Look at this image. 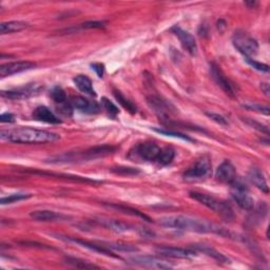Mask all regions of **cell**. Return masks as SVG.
Returning <instances> with one entry per match:
<instances>
[{
  "instance_id": "6da1fadb",
  "label": "cell",
  "mask_w": 270,
  "mask_h": 270,
  "mask_svg": "<svg viewBox=\"0 0 270 270\" xmlns=\"http://www.w3.org/2000/svg\"><path fill=\"white\" fill-rule=\"evenodd\" d=\"M160 224L165 227L192 231L199 234H215L223 237H229V231L215 224L209 223L205 220H200L188 215H173L163 217L160 220Z\"/></svg>"
},
{
  "instance_id": "7a4b0ae2",
  "label": "cell",
  "mask_w": 270,
  "mask_h": 270,
  "mask_svg": "<svg viewBox=\"0 0 270 270\" xmlns=\"http://www.w3.org/2000/svg\"><path fill=\"white\" fill-rule=\"evenodd\" d=\"M3 140L17 144H46L53 143L60 137L58 134L46 130L32 129V128H18L13 130H3L0 132Z\"/></svg>"
},
{
  "instance_id": "3957f363",
  "label": "cell",
  "mask_w": 270,
  "mask_h": 270,
  "mask_svg": "<svg viewBox=\"0 0 270 270\" xmlns=\"http://www.w3.org/2000/svg\"><path fill=\"white\" fill-rule=\"evenodd\" d=\"M117 148L112 146H97L93 148H89L84 151L77 152H68L61 156H57L55 158L50 159L51 163H79V162H87L92 161L100 158H105L114 153Z\"/></svg>"
},
{
  "instance_id": "277c9868",
  "label": "cell",
  "mask_w": 270,
  "mask_h": 270,
  "mask_svg": "<svg viewBox=\"0 0 270 270\" xmlns=\"http://www.w3.org/2000/svg\"><path fill=\"white\" fill-rule=\"evenodd\" d=\"M190 197L194 200L198 201L199 203H201L202 205L206 206V207L209 208L216 214L220 215L226 222H233L236 218L234 209L231 208V206L225 201L216 199L207 194H202V192L198 191H191Z\"/></svg>"
},
{
  "instance_id": "5b68a950",
  "label": "cell",
  "mask_w": 270,
  "mask_h": 270,
  "mask_svg": "<svg viewBox=\"0 0 270 270\" xmlns=\"http://www.w3.org/2000/svg\"><path fill=\"white\" fill-rule=\"evenodd\" d=\"M212 172V165L210 159L203 157L192 164L184 172L183 178L186 182H200L208 178Z\"/></svg>"
},
{
  "instance_id": "8992f818",
  "label": "cell",
  "mask_w": 270,
  "mask_h": 270,
  "mask_svg": "<svg viewBox=\"0 0 270 270\" xmlns=\"http://www.w3.org/2000/svg\"><path fill=\"white\" fill-rule=\"evenodd\" d=\"M233 43L239 52L246 58H250L259 51L258 42L245 32H237L233 37Z\"/></svg>"
},
{
  "instance_id": "52a82bcc",
  "label": "cell",
  "mask_w": 270,
  "mask_h": 270,
  "mask_svg": "<svg viewBox=\"0 0 270 270\" xmlns=\"http://www.w3.org/2000/svg\"><path fill=\"white\" fill-rule=\"evenodd\" d=\"M161 147L152 141H145V143L137 144L129 154V158L131 159H138L144 162L149 163H157L159 158V154L161 152Z\"/></svg>"
},
{
  "instance_id": "ba28073f",
  "label": "cell",
  "mask_w": 270,
  "mask_h": 270,
  "mask_svg": "<svg viewBox=\"0 0 270 270\" xmlns=\"http://www.w3.org/2000/svg\"><path fill=\"white\" fill-rule=\"evenodd\" d=\"M233 186V191H231V197L235 200V202L244 210L251 211L254 209V201L249 195L247 187L238 182V178L236 182L231 185Z\"/></svg>"
},
{
  "instance_id": "9c48e42d",
  "label": "cell",
  "mask_w": 270,
  "mask_h": 270,
  "mask_svg": "<svg viewBox=\"0 0 270 270\" xmlns=\"http://www.w3.org/2000/svg\"><path fill=\"white\" fill-rule=\"evenodd\" d=\"M147 102L153 112L159 115L160 119L169 120L172 114H174L176 109L168 100L164 99L158 95H151L147 97Z\"/></svg>"
},
{
  "instance_id": "30bf717a",
  "label": "cell",
  "mask_w": 270,
  "mask_h": 270,
  "mask_svg": "<svg viewBox=\"0 0 270 270\" xmlns=\"http://www.w3.org/2000/svg\"><path fill=\"white\" fill-rule=\"evenodd\" d=\"M210 73L212 79L216 83V85L220 87L223 91L230 97H236L237 95V90L235 85L233 84L228 77L224 74L222 69L218 67L216 63L212 62L210 65Z\"/></svg>"
},
{
  "instance_id": "8fae6325",
  "label": "cell",
  "mask_w": 270,
  "mask_h": 270,
  "mask_svg": "<svg viewBox=\"0 0 270 270\" xmlns=\"http://www.w3.org/2000/svg\"><path fill=\"white\" fill-rule=\"evenodd\" d=\"M157 253L165 258L172 259H188L191 256H196L197 251L195 249H186L173 246H159L156 248Z\"/></svg>"
},
{
  "instance_id": "7c38bea8",
  "label": "cell",
  "mask_w": 270,
  "mask_h": 270,
  "mask_svg": "<svg viewBox=\"0 0 270 270\" xmlns=\"http://www.w3.org/2000/svg\"><path fill=\"white\" fill-rule=\"evenodd\" d=\"M94 222L97 223L101 227L109 229L111 231H114V233H119V234L128 233V231L136 230V228L134 226H131L130 224H127L125 222H122V221H119V220H114V218L105 217V216L95 217Z\"/></svg>"
},
{
  "instance_id": "4fadbf2b",
  "label": "cell",
  "mask_w": 270,
  "mask_h": 270,
  "mask_svg": "<svg viewBox=\"0 0 270 270\" xmlns=\"http://www.w3.org/2000/svg\"><path fill=\"white\" fill-rule=\"evenodd\" d=\"M131 261L135 265H138L141 267H147V268L169 269L173 267V265L170 262H166L164 260L156 258V256H150V255L135 256V258L131 259Z\"/></svg>"
},
{
  "instance_id": "5bb4252c",
  "label": "cell",
  "mask_w": 270,
  "mask_h": 270,
  "mask_svg": "<svg viewBox=\"0 0 270 270\" xmlns=\"http://www.w3.org/2000/svg\"><path fill=\"white\" fill-rule=\"evenodd\" d=\"M171 31L178 37L179 42H181L182 46L184 49L187 51L188 53L191 55H196L197 51H198V45L196 42V38L192 36L189 32L183 30L182 28L177 27V25H174V27L171 29Z\"/></svg>"
},
{
  "instance_id": "9a60e30c",
  "label": "cell",
  "mask_w": 270,
  "mask_h": 270,
  "mask_svg": "<svg viewBox=\"0 0 270 270\" xmlns=\"http://www.w3.org/2000/svg\"><path fill=\"white\" fill-rule=\"evenodd\" d=\"M215 176L217 178V181L230 185H233L238 178L235 166L229 161H225L218 166V168L216 169L215 172Z\"/></svg>"
},
{
  "instance_id": "2e32d148",
  "label": "cell",
  "mask_w": 270,
  "mask_h": 270,
  "mask_svg": "<svg viewBox=\"0 0 270 270\" xmlns=\"http://www.w3.org/2000/svg\"><path fill=\"white\" fill-rule=\"evenodd\" d=\"M35 67H36L35 63L31 61L10 62V63H7V65H3L2 67H0V76H2L3 79H5V77L11 76V75L32 70Z\"/></svg>"
},
{
  "instance_id": "e0dca14e",
  "label": "cell",
  "mask_w": 270,
  "mask_h": 270,
  "mask_svg": "<svg viewBox=\"0 0 270 270\" xmlns=\"http://www.w3.org/2000/svg\"><path fill=\"white\" fill-rule=\"evenodd\" d=\"M30 216L36 222H65L70 216L51 210H36L31 212Z\"/></svg>"
},
{
  "instance_id": "ac0fdd59",
  "label": "cell",
  "mask_w": 270,
  "mask_h": 270,
  "mask_svg": "<svg viewBox=\"0 0 270 270\" xmlns=\"http://www.w3.org/2000/svg\"><path fill=\"white\" fill-rule=\"evenodd\" d=\"M70 104L75 109H79L80 111L89 113V114H95L100 111L99 106L94 101H90L89 99L82 97V96H73L70 99Z\"/></svg>"
},
{
  "instance_id": "d6986e66",
  "label": "cell",
  "mask_w": 270,
  "mask_h": 270,
  "mask_svg": "<svg viewBox=\"0 0 270 270\" xmlns=\"http://www.w3.org/2000/svg\"><path fill=\"white\" fill-rule=\"evenodd\" d=\"M67 241L73 242L75 244H79V245L86 247L90 250H93L96 251L98 253L101 254H105L108 256H112V258H119L118 255H115L111 252V250H109L107 247H105L104 245H101V244H96V243H91V242H88V241H84V240H80V239H74V238H67Z\"/></svg>"
},
{
  "instance_id": "ffe728a7",
  "label": "cell",
  "mask_w": 270,
  "mask_h": 270,
  "mask_svg": "<svg viewBox=\"0 0 270 270\" xmlns=\"http://www.w3.org/2000/svg\"><path fill=\"white\" fill-rule=\"evenodd\" d=\"M27 172L33 173V174H40V175H46V176H53V177H58V178H65L69 179V181L73 182H81V183H92V184H97L99 182L95 181V179H91L88 177H82L77 175H69V174H62V173H53V172H46V171H38V170H31V169H25Z\"/></svg>"
},
{
  "instance_id": "44dd1931",
  "label": "cell",
  "mask_w": 270,
  "mask_h": 270,
  "mask_svg": "<svg viewBox=\"0 0 270 270\" xmlns=\"http://www.w3.org/2000/svg\"><path fill=\"white\" fill-rule=\"evenodd\" d=\"M248 177L250 179V182L256 188L260 189L262 192H264V194H266V195L268 194V192H269V187H268L267 181H266L264 173L259 168H255V167L251 168L250 171H249V173H248Z\"/></svg>"
},
{
  "instance_id": "7402d4cb",
  "label": "cell",
  "mask_w": 270,
  "mask_h": 270,
  "mask_svg": "<svg viewBox=\"0 0 270 270\" xmlns=\"http://www.w3.org/2000/svg\"><path fill=\"white\" fill-rule=\"evenodd\" d=\"M33 118L37 121H41V122L48 123V124H60L61 123V121L56 117V115L45 106L36 108L33 112Z\"/></svg>"
},
{
  "instance_id": "603a6c76",
  "label": "cell",
  "mask_w": 270,
  "mask_h": 270,
  "mask_svg": "<svg viewBox=\"0 0 270 270\" xmlns=\"http://www.w3.org/2000/svg\"><path fill=\"white\" fill-rule=\"evenodd\" d=\"M192 248H194L196 251H200V252L207 254L208 256H211L212 259L216 260L217 262H220V263H229L230 262L227 256H225L220 251H217L215 248L207 245V244H195V245L192 246Z\"/></svg>"
},
{
  "instance_id": "cb8c5ba5",
  "label": "cell",
  "mask_w": 270,
  "mask_h": 270,
  "mask_svg": "<svg viewBox=\"0 0 270 270\" xmlns=\"http://www.w3.org/2000/svg\"><path fill=\"white\" fill-rule=\"evenodd\" d=\"M38 90H40V88H38L37 86L29 85L27 88L17 90V91L3 92L2 95L4 97L10 98V99H20V98H25V97H29V96L35 94L36 92H38Z\"/></svg>"
},
{
  "instance_id": "d4e9b609",
  "label": "cell",
  "mask_w": 270,
  "mask_h": 270,
  "mask_svg": "<svg viewBox=\"0 0 270 270\" xmlns=\"http://www.w3.org/2000/svg\"><path fill=\"white\" fill-rule=\"evenodd\" d=\"M74 84L76 85V87L80 89V91H82L85 94H88L90 96H95L96 93L93 89V85L91 80L89 79L88 76L86 75H77L76 77H74L73 80Z\"/></svg>"
},
{
  "instance_id": "484cf974",
  "label": "cell",
  "mask_w": 270,
  "mask_h": 270,
  "mask_svg": "<svg viewBox=\"0 0 270 270\" xmlns=\"http://www.w3.org/2000/svg\"><path fill=\"white\" fill-rule=\"evenodd\" d=\"M105 206H107L108 208H111V209H115L118 211H121L123 213H126V214H130V215H133V216H138L140 218H144L145 221L147 222H151L150 217L148 215H146L145 213L140 212L139 210L135 209V208H132V207H129V206H125V205H120V204H105Z\"/></svg>"
},
{
  "instance_id": "4316f807",
  "label": "cell",
  "mask_w": 270,
  "mask_h": 270,
  "mask_svg": "<svg viewBox=\"0 0 270 270\" xmlns=\"http://www.w3.org/2000/svg\"><path fill=\"white\" fill-rule=\"evenodd\" d=\"M28 27H29V24L24 21L4 22V23H2V25H0V33H2L3 35L16 33V32H20L24 29H27Z\"/></svg>"
},
{
  "instance_id": "83f0119b",
  "label": "cell",
  "mask_w": 270,
  "mask_h": 270,
  "mask_svg": "<svg viewBox=\"0 0 270 270\" xmlns=\"http://www.w3.org/2000/svg\"><path fill=\"white\" fill-rule=\"evenodd\" d=\"M175 157V152L170 147H165L161 149V152L159 154V158L157 160V164L161 166H167L172 163Z\"/></svg>"
},
{
  "instance_id": "f1b7e54d",
  "label": "cell",
  "mask_w": 270,
  "mask_h": 270,
  "mask_svg": "<svg viewBox=\"0 0 270 270\" xmlns=\"http://www.w3.org/2000/svg\"><path fill=\"white\" fill-rule=\"evenodd\" d=\"M65 264L73 267V268H79V269H94V268H99L98 266L89 263L87 261H83L76 258H71V256H68V258L65 259Z\"/></svg>"
},
{
  "instance_id": "f546056e",
  "label": "cell",
  "mask_w": 270,
  "mask_h": 270,
  "mask_svg": "<svg viewBox=\"0 0 270 270\" xmlns=\"http://www.w3.org/2000/svg\"><path fill=\"white\" fill-rule=\"evenodd\" d=\"M113 94L115 98H117V100L119 101V104L122 105L127 111H129L131 114L136 113V107L132 104V101L127 99L120 91H118V90H113Z\"/></svg>"
},
{
  "instance_id": "4dcf8cb0",
  "label": "cell",
  "mask_w": 270,
  "mask_h": 270,
  "mask_svg": "<svg viewBox=\"0 0 270 270\" xmlns=\"http://www.w3.org/2000/svg\"><path fill=\"white\" fill-rule=\"evenodd\" d=\"M51 97H52V99L54 100V102L56 105L60 106V105H63L66 104L67 101V95H66V92L63 91L62 88L60 87H54L52 89V91H51Z\"/></svg>"
},
{
  "instance_id": "1f68e13d",
  "label": "cell",
  "mask_w": 270,
  "mask_h": 270,
  "mask_svg": "<svg viewBox=\"0 0 270 270\" xmlns=\"http://www.w3.org/2000/svg\"><path fill=\"white\" fill-rule=\"evenodd\" d=\"M101 245H104L108 249H113L115 251H125V252H133L137 251L138 249L129 244H114V243H102Z\"/></svg>"
},
{
  "instance_id": "d6a6232c",
  "label": "cell",
  "mask_w": 270,
  "mask_h": 270,
  "mask_svg": "<svg viewBox=\"0 0 270 270\" xmlns=\"http://www.w3.org/2000/svg\"><path fill=\"white\" fill-rule=\"evenodd\" d=\"M32 196L30 194H14V195H10L9 197L3 198L2 201H0V204L2 205H7V204H13V203H16L19 201H23V200H28L30 199Z\"/></svg>"
},
{
  "instance_id": "836d02e7",
  "label": "cell",
  "mask_w": 270,
  "mask_h": 270,
  "mask_svg": "<svg viewBox=\"0 0 270 270\" xmlns=\"http://www.w3.org/2000/svg\"><path fill=\"white\" fill-rule=\"evenodd\" d=\"M101 107L104 108V110H106V112L112 118L117 117V115L120 112L119 108L115 106L113 102L110 99H108L107 97H102L101 98Z\"/></svg>"
},
{
  "instance_id": "e575fe53",
  "label": "cell",
  "mask_w": 270,
  "mask_h": 270,
  "mask_svg": "<svg viewBox=\"0 0 270 270\" xmlns=\"http://www.w3.org/2000/svg\"><path fill=\"white\" fill-rule=\"evenodd\" d=\"M243 107L248 109V110L256 111V112L266 114V115L269 114V107H267V106H263V105H259V104H252V102H249V104L243 105Z\"/></svg>"
},
{
  "instance_id": "d590c367",
  "label": "cell",
  "mask_w": 270,
  "mask_h": 270,
  "mask_svg": "<svg viewBox=\"0 0 270 270\" xmlns=\"http://www.w3.org/2000/svg\"><path fill=\"white\" fill-rule=\"evenodd\" d=\"M154 131H157L161 134L167 135V136H174V137H178V138H182L184 140H188V141H192V138L188 137L187 135H184L182 133H178V132H173L170 130H165V129H154Z\"/></svg>"
},
{
  "instance_id": "8d00e7d4",
  "label": "cell",
  "mask_w": 270,
  "mask_h": 270,
  "mask_svg": "<svg viewBox=\"0 0 270 270\" xmlns=\"http://www.w3.org/2000/svg\"><path fill=\"white\" fill-rule=\"evenodd\" d=\"M246 61L249 63V65L258 71H261V72H265L267 73L269 71V67L267 65H265V63H262V62H259L256 60H253L251 58H246Z\"/></svg>"
},
{
  "instance_id": "74e56055",
  "label": "cell",
  "mask_w": 270,
  "mask_h": 270,
  "mask_svg": "<svg viewBox=\"0 0 270 270\" xmlns=\"http://www.w3.org/2000/svg\"><path fill=\"white\" fill-rule=\"evenodd\" d=\"M82 29H102L105 28V22L102 21H87L81 24Z\"/></svg>"
},
{
  "instance_id": "f35d334b",
  "label": "cell",
  "mask_w": 270,
  "mask_h": 270,
  "mask_svg": "<svg viewBox=\"0 0 270 270\" xmlns=\"http://www.w3.org/2000/svg\"><path fill=\"white\" fill-rule=\"evenodd\" d=\"M112 171L115 173H118V174H127V175L137 174L139 172L135 168H127V167H118V168H113Z\"/></svg>"
},
{
  "instance_id": "ab89813d",
  "label": "cell",
  "mask_w": 270,
  "mask_h": 270,
  "mask_svg": "<svg viewBox=\"0 0 270 270\" xmlns=\"http://www.w3.org/2000/svg\"><path fill=\"white\" fill-rule=\"evenodd\" d=\"M207 117L210 118L212 121L216 122L217 124L222 125V126H227L228 125L227 120L224 117H222V115H220V114H216V113H207Z\"/></svg>"
},
{
  "instance_id": "60d3db41",
  "label": "cell",
  "mask_w": 270,
  "mask_h": 270,
  "mask_svg": "<svg viewBox=\"0 0 270 270\" xmlns=\"http://www.w3.org/2000/svg\"><path fill=\"white\" fill-rule=\"evenodd\" d=\"M246 123H247L248 125L252 126L253 128H255V129H258L259 131L264 132V133H266V134H269V131H268V128H267V127H265V126L259 124V123H256V122H253V121H251V120H250V121H247Z\"/></svg>"
},
{
  "instance_id": "b9f144b4",
  "label": "cell",
  "mask_w": 270,
  "mask_h": 270,
  "mask_svg": "<svg viewBox=\"0 0 270 270\" xmlns=\"http://www.w3.org/2000/svg\"><path fill=\"white\" fill-rule=\"evenodd\" d=\"M0 121L3 123H14L15 122V117L12 113H4L0 117Z\"/></svg>"
},
{
  "instance_id": "7bdbcfd3",
  "label": "cell",
  "mask_w": 270,
  "mask_h": 270,
  "mask_svg": "<svg viewBox=\"0 0 270 270\" xmlns=\"http://www.w3.org/2000/svg\"><path fill=\"white\" fill-rule=\"evenodd\" d=\"M91 67L99 77H102V75H104V65L102 63H93Z\"/></svg>"
},
{
  "instance_id": "ee69618b",
  "label": "cell",
  "mask_w": 270,
  "mask_h": 270,
  "mask_svg": "<svg viewBox=\"0 0 270 270\" xmlns=\"http://www.w3.org/2000/svg\"><path fill=\"white\" fill-rule=\"evenodd\" d=\"M261 89H262V91L265 93L266 96H269V94H270L269 84H267V83H262V84H261Z\"/></svg>"
},
{
  "instance_id": "f6af8a7d",
  "label": "cell",
  "mask_w": 270,
  "mask_h": 270,
  "mask_svg": "<svg viewBox=\"0 0 270 270\" xmlns=\"http://www.w3.org/2000/svg\"><path fill=\"white\" fill-rule=\"evenodd\" d=\"M246 5H247V6H252V7H254V6H256L258 4H256V3H246Z\"/></svg>"
}]
</instances>
